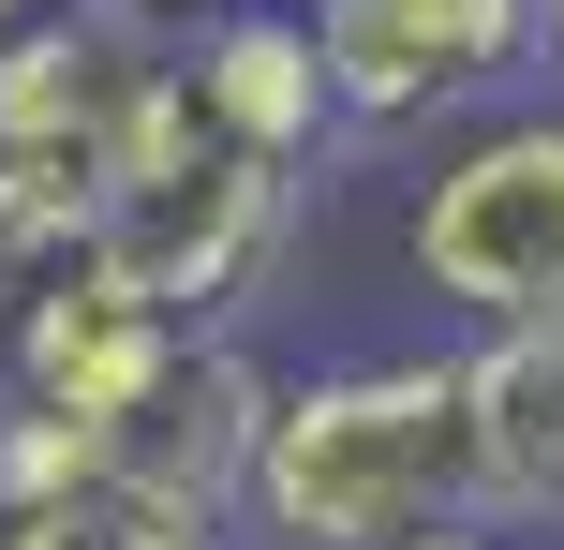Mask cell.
<instances>
[{
    "label": "cell",
    "mask_w": 564,
    "mask_h": 550,
    "mask_svg": "<svg viewBox=\"0 0 564 550\" xmlns=\"http://www.w3.org/2000/svg\"><path fill=\"white\" fill-rule=\"evenodd\" d=\"M476 506V357H357L282 387L238 536L253 550H401Z\"/></svg>",
    "instance_id": "1"
},
{
    "label": "cell",
    "mask_w": 564,
    "mask_h": 550,
    "mask_svg": "<svg viewBox=\"0 0 564 550\" xmlns=\"http://www.w3.org/2000/svg\"><path fill=\"white\" fill-rule=\"evenodd\" d=\"M416 283L476 327H535L564 313V119H490L446 164L416 179V224H401Z\"/></svg>",
    "instance_id": "2"
},
{
    "label": "cell",
    "mask_w": 564,
    "mask_h": 550,
    "mask_svg": "<svg viewBox=\"0 0 564 550\" xmlns=\"http://www.w3.org/2000/svg\"><path fill=\"white\" fill-rule=\"evenodd\" d=\"M282 238H297V164H282V149H238V134H208L194 164L105 194V268L149 283L178 327H224L282 268Z\"/></svg>",
    "instance_id": "3"
},
{
    "label": "cell",
    "mask_w": 564,
    "mask_h": 550,
    "mask_svg": "<svg viewBox=\"0 0 564 550\" xmlns=\"http://www.w3.org/2000/svg\"><path fill=\"white\" fill-rule=\"evenodd\" d=\"M341 75V134H416L460 119L550 45V0H312Z\"/></svg>",
    "instance_id": "4"
},
{
    "label": "cell",
    "mask_w": 564,
    "mask_h": 550,
    "mask_svg": "<svg viewBox=\"0 0 564 550\" xmlns=\"http://www.w3.org/2000/svg\"><path fill=\"white\" fill-rule=\"evenodd\" d=\"M178 30L134 15V0H59V15L0 30V149H75V164H119L134 105L164 89Z\"/></svg>",
    "instance_id": "5"
},
{
    "label": "cell",
    "mask_w": 564,
    "mask_h": 550,
    "mask_svg": "<svg viewBox=\"0 0 564 550\" xmlns=\"http://www.w3.org/2000/svg\"><path fill=\"white\" fill-rule=\"evenodd\" d=\"M194 343L208 327H178L149 283H119V268L89 254V268H59V283L30 298V387L15 402H75V417H119V432H134Z\"/></svg>",
    "instance_id": "6"
},
{
    "label": "cell",
    "mask_w": 564,
    "mask_h": 550,
    "mask_svg": "<svg viewBox=\"0 0 564 550\" xmlns=\"http://www.w3.org/2000/svg\"><path fill=\"white\" fill-rule=\"evenodd\" d=\"M178 75H194V105L224 119L238 149H282V164H312V149L341 134L327 30H312L297 0H208V15L178 30Z\"/></svg>",
    "instance_id": "7"
},
{
    "label": "cell",
    "mask_w": 564,
    "mask_h": 550,
    "mask_svg": "<svg viewBox=\"0 0 564 550\" xmlns=\"http://www.w3.org/2000/svg\"><path fill=\"white\" fill-rule=\"evenodd\" d=\"M268 417H282V373H253V357L208 327V343L164 373V402L119 432V476H149V492L238 521V506H253V462H268Z\"/></svg>",
    "instance_id": "8"
},
{
    "label": "cell",
    "mask_w": 564,
    "mask_h": 550,
    "mask_svg": "<svg viewBox=\"0 0 564 550\" xmlns=\"http://www.w3.org/2000/svg\"><path fill=\"white\" fill-rule=\"evenodd\" d=\"M476 506L490 521H564V313L476 343Z\"/></svg>",
    "instance_id": "9"
},
{
    "label": "cell",
    "mask_w": 564,
    "mask_h": 550,
    "mask_svg": "<svg viewBox=\"0 0 564 550\" xmlns=\"http://www.w3.org/2000/svg\"><path fill=\"white\" fill-rule=\"evenodd\" d=\"M0 550H238V521L149 492V476H89V492H30L0 506Z\"/></svg>",
    "instance_id": "10"
},
{
    "label": "cell",
    "mask_w": 564,
    "mask_h": 550,
    "mask_svg": "<svg viewBox=\"0 0 564 550\" xmlns=\"http://www.w3.org/2000/svg\"><path fill=\"white\" fill-rule=\"evenodd\" d=\"M105 254V164H75V149H0V283L45 298L59 268Z\"/></svg>",
    "instance_id": "11"
},
{
    "label": "cell",
    "mask_w": 564,
    "mask_h": 550,
    "mask_svg": "<svg viewBox=\"0 0 564 550\" xmlns=\"http://www.w3.org/2000/svg\"><path fill=\"white\" fill-rule=\"evenodd\" d=\"M15 387H30V283H0V417H15Z\"/></svg>",
    "instance_id": "12"
},
{
    "label": "cell",
    "mask_w": 564,
    "mask_h": 550,
    "mask_svg": "<svg viewBox=\"0 0 564 550\" xmlns=\"http://www.w3.org/2000/svg\"><path fill=\"white\" fill-rule=\"evenodd\" d=\"M401 550H506V536H490V506H446V521H416Z\"/></svg>",
    "instance_id": "13"
},
{
    "label": "cell",
    "mask_w": 564,
    "mask_h": 550,
    "mask_svg": "<svg viewBox=\"0 0 564 550\" xmlns=\"http://www.w3.org/2000/svg\"><path fill=\"white\" fill-rule=\"evenodd\" d=\"M134 15H164V30H194V15H208V0H134Z\"/></svg>",
    "instance_id": "14"
},
{
    "label": "cell",
    "mask_w": 564,
    "mask_h": 550,
    "mask_svg": "<svg viewBox=\"0 0 564 550\" xmlns=\"http://www.w3.org/2000/svg\"><path fill=\"white\" fill-rule=\"evenodd\" d=\"M30 15H59V0H0V30H30Z\"/></svg>",
    "instance_id": "15"
},
{
    "label": "cell",
    "mask_w": 564,
    "mask_h": 550,
    "mask_svg": "<svg viewBox=\"0 0 564 550\" xmlns=\"http://www.w3.org/2000/svg\"><path fill=\"white\" fill-rule=\"evenodd\" d=\"M550 45H564V0H550Z\"/></svg>",
    "instance_id": "16"
},
{
    "label": "cell",
    "mask_w": 564,
    "mask_h": 550,
    "mask_svg": "<svg viewBox=\"0 0 564 550\" xmlns=\"http://www.w3.org/2000/svg\"><path fill=\"white\" fill-rule=\"evenodd\" d=\"M297 15H312V0H297Z\"/></svg>",
    "instance_id": "17"
}]
</instances>
